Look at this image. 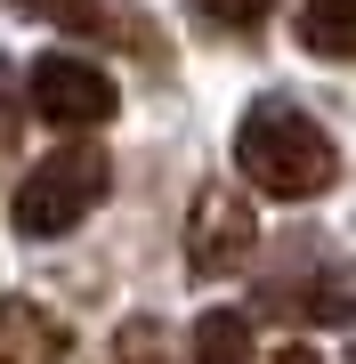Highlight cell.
Segmentation results:
<instances>
[{
	"instance_id": "cell-1",
	"label": "cell",
	"mask_w": 356,
	"mask_h": 364,
	"mask_svg": "<svg viewBox=\"0 0 356 364\" xmlns=\"http://www.w3.org/2000/svg\"><path fill=\"white\" fill-rule=\"evenodd\" d=\"M235 162L259 195L276 203H316L332 178H340V146L316 114H300L291 97H259L251 114L235 122Z\"/></svg>"
},
{
	"instance_id": "cell-2",
	"label": "cell",
	"mask_w": 356,
	"mask_h": 364,
	"mask_svg": "<svg viewBox=\"0 0 356 364\" xmlns=\"http://www.w3.org/2000/svg\"><path fill=\"white\" fill-rule=\"evenodd\" d=\"M106 195H114V162L97 154V146H65V154H49L25 186H16L9 219H16V235L49 243V235H73Z\"/></svg>"
},
{
	"instance_id": "cell-3",
	"label": "cell",
	"mask_w": 356,
	"mask_h": 364,
	"mask_svg": "<svg viewBox=\"0 0 356 364\" xmlns=\"http://www.w3.org/2000/svg\"><path fill=\"white\" fill-rule=\"evenodd\" d=\"M251 251H259V210H251V195L211 178L195 195V210H186V267L203 284H219V275H243Z\"/></svg>"
},
{
	"instance_id": "cell-4",
	"label": "cell",
	"mask_w": 356,
	"mask_h": 364,
	"mask_svg": "<svg viewBox=\"0 0 356 364\" xmlns=\"http://www.w3.org/2000/svg\"><path fill=\"white\" fill-rule=\"evenodd\" d=\"M33 114L57 122V130H97V122L114 114V73L90 65V57L49 49V57L33 65Z\"/></svg>"
},
{
	"instance_id": "cell-5",
	"label": "cell",
	"mask_w": 356,
	"mask_h": 364,
	"mask_svg": "<svg viewBox=\"0 0 356 364\" xmlns=\"http://www.w3.org/2000/svg\"><path fill=\"white\" fill-rule=\"evenodd\" d=\"M73 332L41 299H0V364H65Z\"/></svg>"
},
{
	"instance_id": "cell-6",
	"label": "cell",
	"mask_w": 356,
	"mask_h": 364,
	"mask_svg": "<svg viewBox=\"0 0 356 364\" xmlns=\"http://www.w3.org/2000/svg\"><path fill=\"white\" fill-rule=\"evenodd\" d=\"M300 49L324 65L356 57V0H300Z\"/></svg>"
},
{
	"instance_id": "cell-7",
	"label": "cell",
	"mask_w": 356,
	"mask_h": 364,
	"mask_svg": "<svg viewBox=\"0 0 356 364\" xmlns=\"http://www.w3.org/2000/svg\"><path fill=\"white\" fill-rule=\"evenodd\" d=\"M195 364H251V316L243 308H211L195 324Z\"/></svg>"
},
{
	"instance_id": "cell-8",
	"label": "cell",
	"mask_w": 356,
	"mask_h": 364,
	"mask_svg": "<svg viewBox=\"0 0 356 364\" xmlns=\"http://www.w3.org/2000/svg\"><path fill=\"white\" fill-rule=\"evenodd\" d=\"M106 364H171V332H162V316H130V324L114 332Z\"/></svg>"
},
{
	"instance_id": "cell-9",
	"label": "cell",
	"mask_w": 356,
	"mask_h": 364,
	"mask_svg": "<svg viewBox=\"0 0 356 364\" xmlns=\"http://www.w3.org/2000/svg\"><path fill=\"white\" fill-rule=\"evenodd\" d=\"M25 16H49V25H73V33H114V9L97 0H16Z\"/></svg>"
},
{
	"instance_id": "cell-10",
	"label": "cell",
	"mask_w": 356,
	"mask_h": 364,
	"mask_svg": "<svg viewBox=\"0 0 356 364\" xmlns=\"http://www.w3.org/2000/svg\"><path fill=\"white\" fill-rule=\"evenodd\" d=\"M16 138H25V105H16V65L0 57V154H9Z\"/></svg>"
},
{
	"instance_id": "cell-11",
	"label": "cell",
	"mask_w": 356,
	"mask_h": 364,
	"mask_svg": "<svg viewBox=\"0 0 356 364\" xmlns=\"http://www.w3.org/2000/svg\"><path fill=\"white\" fill-rule=\"evenodd\" d=\"M267 9H276V0H203V16H211V25H227V33H251Z\"/></svg>"
},
{
	"instance_id": "cell-12",
	"label": "cell",
	"mask_w": 356,
	"mask_h": 364,
	"mask_svg": "<svg viewBox=\"0 0 356 364\" xmlns=\"http://www.w3.org/2000/svg\"><path fill=\"white\" fill-rule=\"evenodd\" d=\"M276 364H324V356H316V348H300V340H291V348H284Z\"/></svg>"
}]
</instances>
